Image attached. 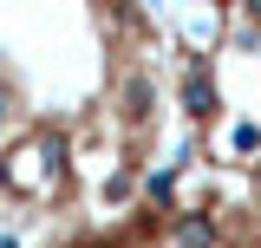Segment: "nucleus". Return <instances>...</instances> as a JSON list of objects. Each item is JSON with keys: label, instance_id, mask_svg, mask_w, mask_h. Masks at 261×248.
Here are the masks:
<instances>
[{"label": "nucleus", "instance_id": "obj_1", "mask_svg": "<svg viewBox=\"0 0 261 248\" xmlns=\"http://www.w3.org/2000/svg\"><path fill=\"white\" fill-rule=\"evenodd\" d=\"M176 92H183V111H190V118H216V111H222L216 79H209V59H190V65H183V85H176Z\"/></svg>", "mask_w": 261, "mask_h": 248}, {"label": "nucleus", "instance_id": "obj_2", "mask_svg": "<svg viewBox=\"0 0 261 248\" xmlns=\"http://www.w3.org/2000/svg\"><path fill=\"white\" fill-rule=\"evenodd\" d=\"M176 248H216V222L209 216H176Z\"/></svg>", "mask_w": 261, "mask_h": 248}, {"label": "nucleus", "instance_id": "obj_3", "mask_svg": "<svg viewBox=\"0 0 261 248\" xmlns=\"http://www.w3.org/2000/svg\"><path fill=\"white\" fill-rule=\"evenodd\" d=\"M228 151H235V157H255L261 151V124H235V131H228Z\"/></svg>", "mask_w": 261, "mask_h": 248}, {"label": "nucleus", "instance_id": "obj_4", "mask_svg": "<svg viewBox=\"0 0 261 248\" xmlns=\"http://www.w3.org/2000/svg\"><path fill=\"white\" fill-rule=\"evenodd\" d=\"M13 118H20V92H13V85L0 79V137L13 131Z\"/></svg>", "mask_w": 261, "mask_h": 248}, {"label": "nucleus", "instance_id": "obj_5", "mask_svg": "<svg viewBox=\"0 0 261 248\" xmlns=\"http://www.w3.org/2000/svg\"><path fill=\"white\" fill-rule=\"evenodd\" d=\"M170 189H176V163H170V170H157V177L144 183V196H150V203H170Z\"/></svg>", "mask_w": 261, "mask_h": 248}, {"label": "nucleus", "instance_id": "obj_6", "mask_svg": "<svg viewBox=\"0 0 261 248\" xmlns=\"http://www.w3.org/2000/svg\"><path fill=\"white\" fill-rule=\"evenodd\" d=\"M0 248H20V242H13V235H0Z\"/></svg>", "mask_w": 261, "mask_h": 248}]
</instances>
